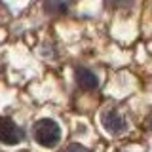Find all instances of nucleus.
Here are the masks:
<instances>
[{"mask_svg": "<svg viewBox=\"0 0 152 152\" xmlns=\"http://www.w3.org/2000/svg\"><path fill=\"white\" fill-rule=\"evenodd\" d=\"M34 139L38 145L46 146V148H51V146H55L57 142L61 139V127L59 124L50 120V118H44V120H38L34 124Z\"/></svg>", "mask_w": 152, "mask_h": 152, "instance_id": "1", "label": "nucleus"}, {"mask_svg": "<svg viewBox=\"0 0 152 152\" xmlns=\"http://www.w3.org/2000/svg\"><path fill=\"white\" fill-rule=\"evenodd\" d=\"M23 129L17 126L15 122H12L10 118H0V142L4 145H19L23 141Z\"/></svg>", "mask_w": 152, "mask_h": 152, "instance_id": "2", "label": "nucleus"}, {"mask_svg": "<svg viewBox=\"0 0 152 152\" xmlns=\"http://www.w3.org/2000/svg\"><path fill=\"white\" fill-rule=\"evenodd\" d=\"M101 124H103L104 129L108 133H112V135H120V133H124L126 127H127L126 118H124L120 112L112 110V108H108V110H104L101 114Z\"/></svg>", "mask_w": 152, "mask_h": 152, "instance_id": "3", "label": "nucleus"}, {"mask_svg": "<svg viewBox=\"0 0 152 152\" xmlns=\"http://www.w3.org/2000/svg\"><path fill=\"white\" fill-rule=\"evenodd\" d=\"M74 76H76V84H78L82 89H86V91L95 89L99 86L97 76H95L89 69H86V66H78V69L74 70Z\"/></svg>", "mask_w": 152, "mask_h": 152, "instance_id": "4", "label": "nucleus"}, {"mask_svg": "<svg viewBox=\"0 0 152 152\" xmlns=\"http://www.w3.org/2000/svg\"><path fill=\"white\" fill-rule=\"evenodd\" d=\"M63 152H89L88 148H86L84 145H78V142H72V145H69Z\"/></svg>", "mask_w": 152, "mask_h": 152, "instance_id": "5", "label": "nucleus"}, {"mask_svg": "<svg viewBox=\"0 0 152 152\" xmlns=\"http://www.w3.org/2000/svg\"><path fill=\"white\" fill-rule=\"evenodd\" d=\"M148 126H150V127H152V116H150V118H148Z\"/></svg>", "mask_w": 152, "mask_h": 152, "instance_id": "6", "label": "nucleus"}]
</instances>
